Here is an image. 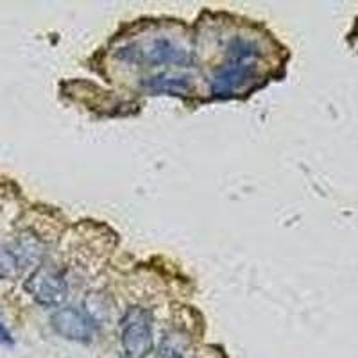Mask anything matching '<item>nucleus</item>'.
Returning a JSON list of instances; mask_svg holds the SVG:
<instances>
[{
	"mask_svg": "<svg viewBox=\"0 0 358 358\" xmlns=\"http://www.w3.org/2000/svg\"><path fill=\"white\" fill-rule=\"evenodd\" d=\"M145 88L152 92H162V94H178L183 95L190 90V83L185 76H169V73H159L145 83Z\"/></svg>",
	"mask_w": 358,
	"mask_h": 358,
	"instance_id": "7",
	"label": "nucleus"
},
{
	"mask_svg": "<svg viewBox=\"0 0 358 358\" xmlns=\"http://www.w3.org/2000/svg\"><path fill=\"white\" fill-rule=\"evenodd\" d=\"M24 289L41 306H62L69 296V285L59 271L52 267H38L25 280Z\"/></svg>",
	"mask_w": 358,
	"mask_h": 358,
	"instance_id": "4",
	"label": "nucleus"
},
{
	"mask_svg": "<svg viewBox=\"0 0 358 358\" xmlns=\"http://www.w3.org/2000/svg\"><path fill=\"white\" fill-rule=\"evenodd\" d=\"M260 49L251 40H235L228 59L217 69L212 78V94L215 97H231L248 88L258 78Z\"/></svg>",
	"mask_w": 358,
	"mask_h": 358,
	"instance_id": "1",
	"label": "nucleus"
},
{
	"mask_svg": "<svg viewBox=\"0 0 358 358\" xmlns=\"http://www.w3.org/2000/svg\"><path fill=\"white\" fill-rule=\"evenodd\" d=\"M13 337H11V334H9V330L8 328H6L4 324H2V322H0V344H6V346H11L13 344Z\"/></svg>",
	"mask_w": 358,
	"mask_h": 358,
	"instance_id": "9",
	"label": "nucleus"
},
{
	"mask_svg": "<svg viewBox=\"0 0 358 358\" xmlns=\"http://www.w3.org/2000/svg\"><path fill=\"white\" fill-rule=\"evenodd\" d=\"M155 358H185V355L183 351H179L174 344H171L169 338H165V342L162 344V348H159L158 355H156Z\"/></svg>",
	"mask_w": 358,
	"mask_h": 358,
	"instance_id": "8",
	"label": "nucleus"
},
{
	"mask_svg": "<svg viewBox=\"0 0 358 358\" xmlns=\"http://www.w3.org/2000/svg\"><path fill=\"white\" fill-rule=\"evenodd\" d=\"M34 255L36 249L33 244H22L20 248L15 245L0 244V278L4 280H11V278L18 276L24 267V255Z\"/></svg>",
	"mask_w": 358,
	"mask_h": 358,
	"instance_id": "6",
	"label": "nucleus"
},
{
	"mask_svg": "<svg viewBox=\"0 0 358 358\" xmlns=\"http://www.w3.org/2000/svg\"><path fill=\"white\" fill-rule=\"evenodd\" d=\"M120 342L126 358H147L152 351V321L147 310H127L120 324Z\"/></svg>",
	"mask_w": 358,
	"mask_h": 358,
	"instance_id": "3",
	"label": "nucleus"
},
{
	"mask_svg": "<svg viewBox=\"0 0 358 358\" xmlns=\"http://www.w3.org/2000/svg\"><path fill=\"white\" fill-rule=\"evenodd\" d=\"M117 57L133 65H163L176 63L185 65L188 62V52L181 45L174 43L167 38H152L147 41L127 43L117 50Z\"/></svg>",
	"mask_w": 358,
	"mask_h": 358,
	"instance_id": "2",
	"label": "nucleus"
},
{
	"mask_svg": "<svg viewBox=\"0 0 358 358\" xmlns=\"http://www.w3.org/2000/svg\"><path fill=\"white\" fill-rule=\"evenodd\" d=\"M50 324H52L54 331L57 335H62L66 341L73 342H90L95 337L97 331V324L92 319L88 312L83 308H76V306H65L54 312L50 317Z\"/></svg>",
	"mask_w": 358,
	"mask_h": 358,
	"instance_id": "5",
	"label": "nucleus"
}]
</instances>
